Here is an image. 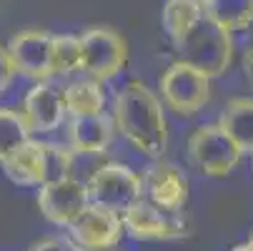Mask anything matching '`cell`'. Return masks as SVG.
<instances>
[{
	"label": "cell",
	"instance_id": "obj_25",
	"mask_svg": "<svg viewBox=\"0 0 253 251\" xmlns=\"http://www.w3.org/2000/svg\"><path fill=\"white\" fill-rule=\"evenodd\" d=\"M100 251H118V246L116 249H100Z\"/></svg>",
	"mask_w": 253,
	"mask_h": 251
},
{
	"label": "cell",
	"instance_id": "obj_3",
	"mask_svg": "<svg viewBox=\"0 0 253 251\" xmlns=\"http://www.w3.org/2000/svg\"><path fill=\"white\" fill-rule=\"evenodd\" d=\"M188 156L206 176H228L243 158V149L221 123H206L188 138Z\"/></svg>",
	"mask_w": 253,
	"mask_h": 251
},
{
	"label": "cell",
	"instance_id": "obj_20",
	"mask_svg": "<svg viewBox=\"0 0 253 251\" xmlns=\"http://www.w3.org/2000/svg\"><path fill=\"white\" fill-rule=\"evenodd\" d=\"M53 65L55 76H70L83 68L81 35H53Z\"/></svg>",
	"mask_w": 253,
	"mask_h": 251
},
{
	"label": "cell",
	"instance_id": "obj_5",
	"mask_svg": "<svg viewBox=\"0 0 253 251\" xmlns=\"http://www.w3.org/2000/svg\"><path fill=\"white\" fill-rule=\"evenodd\" d=\"M85 186L90 203L116 213L128 211L138 199H143V178L126 163H103L85 181Z\"/></svg>",
	"mask_w": 253,
	"mask_h": 251
},
{
	"label": "cell",
	"instance_id": "obj_1",
	"mask_svg": "<svg viewBox=\"0 0 253 251\" xmlns=\"http://www.w3.org/2000/svg\"><path fill=\"white\" fill-rule=\"evenodd\" d=\"M116 131L135 151L148 158H161L168 149V123L161 98L138 81L126 83L113 98Z\"/></svg>",
	"mask_w": 253,
	"mask_h": 251
},
{
	"label": "cell",
	"instance_id": "obj_17",
	"mask_svg": "<svg viewBox=\"0 0 253 251\" xmlns=\"http://www.w3.org/2000/svg\"><path fill=\"white\" fill-rule=\"evenodd\" d=\"M218 123L233 136L243 153H253V98H231Z\"/></svg>",
	"mask_w": 253,
	"mask_h": 251
},
{
	"label": "cell",
	"instance_id": "obj_16",
	"mask_svg": "<svg viewBox=\"0 0 253 251\" xmlns=\"http://www.w3.org/2000/svg\"><path fill=\"white\" fill-rule=\"evenodd\" d=\"M203 15H206V10H203V3H198V0H166L161 20H163L168 38L175 46L198 25V20Z\"/></svg>",
	"mask_w": 253,
	"mask_h": 251
},
{
	"label": "cell",
	"instance_id": "obj_26",
	"mask_svg": "<svg viewBox=\"0 0 253 251\" xmlns=\"http://www.w3.org/2000/svg\"><path fill=\"white\" fill-rule=\"evenodd\" d=\"M198 3H206V0H198Z\"/></svg>",
	"mask_w": 253,
	"mask_h": 251
},
{
	"label": "cell",
	"instance_id": "obj_28",
	"mask_svg": "<svg viewBox=\"0 0 253 251\" xmlns=\"http://www.w3.org/2000/svg\"><path fill=\"white\" fill-rule=\"evenodd\" d=\"M0 3H3V0H0Z\"/></svg>",
	"mask_w": 253,
	"mask_h": 251
},
{
	"label": "cell",
	"instance_id": "obj_24",
	"mask_svg": "<svg viewBox=\"0 0 253 251\" xmlns=\"http://www.w3.org/2000/svg\"><path fill=\"white\" fill-rule=\"evenodd\" d=\"M231 251H253V244H251V241H246V244H238V246H233Z\"/></svg>",
	"mask_w": 253,
	"mask_h": 251
},
{
	"label": "cell",
	"instance_id": "obj_22",
	"mask_svg": "<svg viewBox=\"0 0 253 251\" xmlns=\"http://www.w3.org/2000/svg\"><path fill=\"white\" fill-rule=\"evenodd\" d=\"M30 251H78V249H70V244L63 239H45L41 244H35Z\"/></svg>",
	"mask_w": 253,
	"mask_h": 251
},
{
	"label": "cell",
	"instance_id": "obj_8",
	"mask_svg": "<svg viewBox=\"0 0 253 251\" xmlns=\"http://www.w3.org/2000/svg\"><path fill=\"white\" fill-rule=\"evenodd\" d=\"M78 251H100L116 249L123 239V213L90 203L81 216L68 226Z\"/></svg>",
	"mask_w": 253,
	"mask_h": 251
},
{
	"label": "cell",
	"instance_id": "obj_9",
	"mask_svg": "<svg viewBox=\"0 0 253 251\" xmlns=\"http://www.w3.org/2000/svg\"><path fill=\"white\" fill-rule=\"evenodd\" d=\"M38 206L50 224L68 229L90 206V194L83 181L68 176V178H60V181H50L41 186Z\"/></svg>",
	"mask_w": 253,
	"mask_h": 251
},
{
	"label": "cell",
	"instance_id": "obj_14",
	"mask_svg": "<svg viewBox=\"0 0 253 251\" xmlns=\"http://www.w3.org/2000/svg\"><path fill=\"white\" fill-rule=\"evenodd\" d=\"M5 176L18 186H43L48 181V156L45 141H28L23 149H18L5 163Z\"/></svg>",
	"mask_w": 253,
	"mask_h": 251
},
{
	"label": "cell",
	"instance_id": "obj_4",
	"mask_svg": "<svg viewBox=\"0 0 253 251\" xmlns=\"http://www.w3.org/2000/svg\"><path fill=\"white\" fill-rule=\"evenodd\" d=\"M161 96L178 116H196L211 100V78L198 68L175 60L161 76Z\"/></svg>",
	"mask_w": 253,
	"mask_h": 251
},
{
	"label": "cell",
	"instance_id": "obj_23",
	"mask_svg": "<svg viewBox=\"0 0 253 251\" xmlns=\"http://www.w3.org/2000/svg\"><path fill=\"white\" fill-rule=\"evenodd\" d=\"M243 73H246V78H248V83L253 86V41L246 46V50H243Z\"/></svg>",
	"mask_w": 253,
	"mask_h": 251
},
{
	"label": "cell",
	"instance_id": "obj_12",
	"mask_svg": "<svg viewBox=\"0 0 253 251\" xmlns=\"http://www.w3.org/2000/svg\"><path fill=\"white\" fill-rule=\"evenodd\" d=\"M23 118L28 121L33 133H50L60 128L68 121V108H65V98L63 88H55L53 83L43 81L35 83L23 100Z\"/></svg>",
	"mask_w": 253,
	"mask_h": 251
},
{
	"label": "cell",
	"instance_id": "obj_7",
	"mask_svg": "<svg viewBox=\"0 0 253 251\" xmlns=\"http://www.w3.org/2000/svg\"><path fill=\"white\" fill-rule=\"evenodd\" d=\"M123 229L135 241H170L186 236L188 224L183 213H168L143 196L123 211Z\"/></svg>",
	"mask_w": 253,
	"mask_h": 251
},
{
	"label": "cell",
	"instance_id": "obj_18",
	"mask_svg": "<svg viewBox=\"0 0 253 251\" xmlns=\"http://www.w3.org/2000/svg\"><path fill=\"white\" fill-rule=\"evenodd\" d=\"M203 10L228 30H243L253 23V0H206Z\"/></svg>",
	"mask_w": 253,
	"mask_h": 251
},
{
	"label": "cell",
	"instance_id": "obj_2",
	"mask_svg": "<svg viewBox=\"0 0 253 251\" xmlns=\"http://www.w3.org/2000/svg\"><path fill=\"white\" fill-rule=\"evenodd\" d=\"M175 50H178V60L198 68L208 78H218L231 65L233 38L228 28L203 15L186 38L175 43Z\"/></svg>",
	"mask_w": 253,
	"mask_h": 251
},
{
	"label": "cell",
	"instance_id": "obj_21",
	"mask_svg": "<svg viewBox=\"0 0 253 251\" xmlns=\"http://www.w3.org/2000/svg\"><path fill=\"white\" fill-rule=\"evenodd\" d=\"M15 73H18V70H15V63H13L8 48L0 46V91L10 86V81H13Z\"/></svg>",
	"mask_w": 253,
	"mask_h": 251
},
{
	"label": "cell",
	"instance_id": "obj_27",
	"mask_svg": "<svg viewBox=\"0 0 253 251\" xmlns=\"http://www.w3.org/2000/svg\"><path fill=\"white\" fill-rule=\"evenodd\" d=\"M251 244H253V236H251Z\"/></svg>",
	"mask_w": 253,
	"mask_h": 251
},
{
	"label": "cell",
	"instance_id": "obj_10",
	"mask_svg": "<svg viewBox=\"0 0 253 251\" xmlns=\"http://www.w3.org/2000/svg\"><path fill=\"white\" fill-rule=\"evenodd\" d=\"M8 53L20 76L43 83L55 76L53 65V35L45 30H23L13 35L8 43Z\"/></svg>",
	"mask_w": 253,
	"mask_h": 251
},
{
	"label": "cell",
	"instance_id": "obj_15",
	"mask_svg": "<svg viewBox=\"0 0 253 251\" xmlns=\"http://www.w3.org/2000/svg\"><path fill=\"white\" fill-rule=\"evenodd\" d=\"M68 118H83V116H98L105 108V93L103 83L95 78H76L63 88Z\"/></svg>",
	"mask_w": 253,
	"mask_h": 251
},
{
	"label": "cell",
	"instance_id": "obj_13",
	"mask_svg": "<svg viewBox=\"0 0 253 251\" xmlns=\"http://www.w3.org/2000/svg\"><path fill=\"white\" fill-rule=\"evenodd\" d=\"M116 133V121L105 113L83 116V118H68V141L70 149L83 156L105 153Z\"/></svg>",
	"mask_w": 253,
	"mask_h": 251
},
{
	"label": "cell",
	"instance_id": "obj_19",
	"mask_svg": "<svg viewBox=\"0 0 253 251\" xmlns=\"http://www.w3.org/2000/svg\"><path fill=\"white\" fill-rule=\"evenodd\" d=\"M33 131L20 111L0 108V163H5L18 149L30 141Z\"/></svg>",
	"mask_w": 253,
	"mask_h": 251
},
{
	"label": "cell",
	"instance_id": "obj_6",
	"mask_svg": "<svg viewBox=\"0 0 253 251\" xmlns=\"http://www.w3.org/2000/svg\"><path fill=\"white\" fill-rule=\"evenodd\" d=\"M81 48H83V68L81 73L88 78H95L100 83L113 81L128 60L126 41L111 28H88L81 35Z\"/></svg>",
	"mask_w": 253,
	"mask_h": 251
},
{
	"label": "cell",
	"instance_id": "obj_11",
	"mask_svg": "<svg viewBox=\"0 0 253 251\" xmlns=\"http://www.w3.org/2000/svg\"><path fill=\"white\" fill-rule=\"evenodd\" d=\"M143 196L168 213H183L188 203V178L175 163L153 161L143 171Z\"/></svg>",
	"mask_w": 253,
	"mask_h": 251
}]
</instances>
